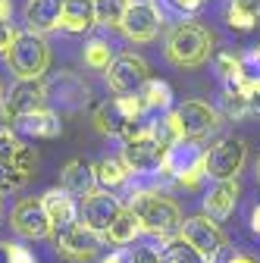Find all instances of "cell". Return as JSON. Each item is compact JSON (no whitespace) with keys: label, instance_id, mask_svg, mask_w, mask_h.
<instances>
[{"label":"cell","instance_id":"obj_1","mask_svg":"<svg viewBox=\"0 0 260 263\" xmlns=\"http://www.w3.org/2000/svg\"><path fill=\"white\" fill-rule=\"evenodd\" d=\"M125 207L138 216L141 232H147L154 238L179 235V229H182V213H179L176 201L170 194H163L160 188H135L128 194Z\"/></svg>","mask_w":260,"mask_h":263},{"label":"cell","instance_id":"obj_2","mask_svg":"<svg viewBox=\"0 0 260 263\" xmlns=\"http://www.w3.org/2000/svg\"><path fill=\"white\" fill-rule=\"evenodd\" d=\"M141 116H144V110L138 104V97H110V101L94 107V128L101 135L132 141L135 135H141L147 128L141 122Z\"/></svg>","mask_w":260,"mask_h":263},{"label":"cell","instance_id":"obj_3","mask_svg":"<svg viewBox=\"0 0 260 263\" xmlns=\"http://www.w3.org/2000/svg\"><path fill=\"white\" fill-rule=\"evenodd\" d=\"M210 53H213V38L198 22H179L166 38V60L182 66V69L204 66L210 60Z\"/></svg>","mask_w":260,"mask_h":263},{"label":"cell","instance_id":"obj_4","mask_svg":"<svg viewBox=\"0 0 260 263\" xmlns=\"http://www.w3.org/2000/svg\"><path fill=\"white\" fill-rule=\"evenodd\" d=\"M47 63H50L47 41L41 35H35V31H19L10 53H7L10 72L19 82H41V76L47 72Z\"/></svg>","mask_w":260,"mask_h":263},{"label":"cell","instance_id":"obj_5","mask_svg":"<svg viewBox=\"0 0 260 263\" xmlns=\"http://www.w3.org/2000/svg\"><path fill=\"white\" fill-rule=\"evenodd\" d=\"M248 160V144L235 135H226L216 144L204 147V163H207V179L213 182H229L238 179V173L245 170Z\"/></svg>","mask_w":260,"mask_h":263},{"label":"cell","instance_id":"obj_6","mask_svg":"<svg viewBox=\"0 0 260 263\" xmlns=\"http://www.w3.org/2000/svg\"><path fill=\"white\" fill-rule=\"evenodd\" d=\"M170 147L160 144L154 135H151V125L135 135L132 141H122V163L128 166L132 176H160V166H163Z\"/></svg>","mask_w":260,"mask_h":263},{"label":"cell","instance_id":"obj_7","mask_svg":"<svg viewBox=\"0 0 260 263\" xmlns=\"http://www.w3.org/2000/svg\"><path fill=\"white\" fill-rule=\"evenodd\" d=\"M125 210V204L116 197V191H107V188H97L91 194H85L79 201V222L85 229H91L94 235H107V229L116 222V216Z\"/></svg>","mask_w":260,"mask_h":263},{"label":"cell","instance_id":"obj_8","mask_svg":"<svg viewBox=\"0 0 260 263\" xmlns=\"http://www.w3.org/2000/svg\"><path fill=\"white\" fill-rule=\"evenodd\" d=\"M151 82V66L138 53H119L113 57L107 69V85L116 97H138V91Z\"/></svg>","mask_w":260,"mask_h":263},{"label":"cell","instance_id":"obj_9","mask_svg":"<svg viewBox=\"0 0 260 263\" xmlns=\"http://www.w3.org/2000/svg\"><path fill=\"white\" fill-rule=\"evenodd\" d=\"M179 235L198 251L207 263H216L219 257H222V251H226V235H222V229H219V222H213L210 216H188L185 222H182V229H179Z\"/></svg>","mask_w":260,"mask_h":263},{"label":"cell","instance_id":"obj_10","mask_svg":"<svg viewBox=\"0 0 260 263\" xmlns=\"http://www.w3.org/2000/svg\"><path fill=\"white\" fill-rule=\"evenodd\" d=\"M160 25H163V16H160V10L151 4V0H132L128 10H125V16H122V22H119L122 35L128 41H135V44L154 41Z\"/></svg>","mask_w":260,"mask_h":263},{"label":"cell","instance_id":"obj_11","mask_svg":"<svg viewBox=\"0 0 260 263\" xmlns=\"http://www.w3.org/2000/svg\"><path fill=\"white\" fill-rule=\"evenodd\" d=\"M53 245L57 251L72 260V263H85V260H94L97 251H101V235H94L91 229H85L82 222H72V226H63L53 232Z\"/></svg>","mask_w":260,"mask_h":263},{"label":"cell","instance_id":"obj_12","mask_svg":"<svg viewBox=\"0 0 260 263\" xmlns=\"http://www.w3.org/2000/svg\"><path fill=\"white\" fill-rule=\"evenodd\" d=\"M44 104H47V85L44 82H16L10 97H7V104L0 107V113H4V119L16 122L22 116L44 110Z\"/></svg>","mask_w":260,"mask_h":263},{"label":"cell","instance_id":"obj_13","mask_svg":"<svg viewBox=\"0 0 260 263\" xmlns=\"http://www.w3.org/2000/svg\"><path fill=\"white\" fill-rule=\"evenodd\" d=\"M13 232L19 238H28V241H38V238H50L53 235V226L41 207V201H35V197H25V201H19L13 207Z\"/></svg>","mask_w":260,"mask_h":263},{"label":"cell","instance_id":"obj_14","mask_svg":"<svg viewBox=\"0 0 260 263\" xmlns=\"http://www.w3.org/2000/svg\"><path fill=\"white\" fill-rule=\"evenodd\" d=\"M176 113L182 119V132L188 141H201L204 135H210V132H216L222 125L219 110L204 101H185L182 107H176Z\"/></svg>","mask_w":260,"mask_h":263},{"label":"cell","instance_id":"obj_15","mask_svg":"<svg viewBox=\"0 0 260 263\" xmlns=\"http://www.w3.org/2000/svg\"><path fill=\"white\" fill-rule=\"evenodd\" d=\"M38 201H41V207H44V213H47V219H50V226H53V232H57V229H63V226L79 222V204H76V197H72L69 191H63V188H47Z\"/></svg>","mask_w":260,"mask_h":263},{"label":"cell","instance_id":"obj_16","mask_svg":"<svg viewBox=\"0 0 260 263\" xmlns=\"http://www.w3.org/2000/svg\"><path fill=\"white\" fill-rule=\"evenodd\" d=\"M238 194H242L238 179L216 182V185L204 194V216H210L213 222L229 219V216H232V210H235V204H238Z\"/></svg>","mask_w":260,"mask_h":263},{"label":"cell","instance_id":"obj_17","mask_svg":"<svg viewBox=\"0 0 260 263\" xmlns=\"http://www.w3.org/2000/svg\"><path fill=\"white\" fill-rule=\"evenodd\" d=\"M60 13H63V0H28L22 16H25V31L35 35H47V31L60 28Z\"/></svg>","mask_w":260,"mask_h":263},{"label":"cell","instance_id":"obj_18","mask_svg":"<svg viewBox=\"0 0 260 263\" xmlns=\"http://www.w3.org/2000/svg\"><path fill=\"white\" fill-rule=\"evenodd\" d=\"M97 25L94 16V0H63V13H60V28L69 35H85Z\"/></svg>","mask_w":260,"mask_h":263},{"label":"cell","instance_id":"obj_19","mask_svg":"<svg viewBox=\"0 0 260 263\" xmlns=\"http://www.w3.org/2000/svg\"><path fill=\"white\" fill-rule=\"evenodd\" d=\"M63 191H69L72 197H85V194L97 191L94 163H88V160H69L66 170H63Z\"/></svg>","mask_w":260,"mask_h":263},{"label":"cell","instance_id":"obj_20","mask_svg":"<svg viewBox=\"0 0 260 263\" xmlns=\"http://www.w3.org/2000/svg\"><path fill=\"white\" fill-rule=\"evenodd\" d=\"M47 101H60V107L79 110L88 101V88L72 76V72H60V79L47 88Z\"/></svg>","mask_w":260,"mask_h":263},{"label":"cell","instance_id":"obj_21","mask_svg":"<svg viewBox=\"0 0 260 263\" xmlns=\"http://www.w3.org/2000/svg\"><path fill=\"white\" fill-rule=\"evenodd\" d=\"M226 25L235 31H251L260 25V0H226Z\"/></svg>","mask_w":260,"mask_h":263},{"label":"cell","instance_id":"obj_22","mask_svg":"<svg viewBox=\"0 0 260 263\" xmlns=\"http://www.w3.org/2000/svg\"><path fill=\"white\" fill-rule=\"evenodd\" d=\"M16 128L25 132V135H31V138H57L60 135V116L44 107L38 113H31V116L16 119Z\"/></svg>","mask_w":260,"mask_h":263},{"label":"cell","instance_id":"obj_23","mask_svg":"<svg viewBox=\"0 0 260 263\" xmlns=\"http://www.w3.org/2000/svg\"><path fill=\"white\" fill-rule=\"evenodd\" d=\"M94 173H97V185L107 188V191H116V188L128 185V179H132L122 157H104L101 163H94Z\"/></svg>","mask_w":260,"mask_h":263},{"label":"cell","instance_id":"obj_24","mask_svg":"<svg viewBox=\"0 0 260 263\" xmlns=\"http://www.w3.org/2000/svg\"><path fill=\"white\" fill-rule=\"evenodd\" d=\"M138 235H141V222H138V216H135L132 210L125 207V210L116 216V222L107 229L104 241H110V245H116V248H125V245H132Z\"/></svg>","mask_w":260,"mask_h":263},{"label":"cell","instance_id":"obj_25","mask_svg":"<svg viewBox=\"0 0 260 263\" xmlns=\"http://www.w3.org/2000/svg\"><path fill=\"white\" fill-rule=\"evenodd\" d=\"M138 104H141V110L144 113H151V110H173V88L166 85V82H160V79H151L141 91H138Z\"/></svg>","mask_w":260,"mask_h":263},{"label":"cell","instance_id":"obj_26","mask_svg":"<svg viewBox=\"0 0 260 263\" xmlns=\"http://www.w3.org/2000/svg\"><path fill=\"white\" fill-rule=\"evenodd\" d=\"M160 260L163 263H207L198 251H194L182 235H170V238H163L160 241Z\"/></svg>","mask_w":260,"mask_h":263},{"label":"cell","instance_id":"obj_27","mask_svg":"<svg viewBox=\"0 0 260 263\" xmlns=\"http://www.w3.org/2000/svg\"><path fill=\"white\" fill-rule=\"evenodd\" d=\"M82 60H85L88 69H94V72H107L110 63H113V50H110V44H107L104 38H91V41L85 44V50H82Z\"/></svg>","mask_w":260,"mask_h":263},{"label":"cell","instance_id":"obj_28","mask_svg":"<svg viewBox=\"0 0 260 263\" xmlns=\"http://www.w3.org/2000/svg\"><path fill=\"white\" fill-rule=\"evenodd\" d=\"M128 4L132 0H94V16H97V25H119Z\"/></svg>","mask_w":260,"mask_h":263},{"label":"cell","instance_id":"obj_29","mask_svg":"<svg viewBox=\"0 0 260 263\" xmlns=\"http://www.w3.org/2000/svg\"><path fill=\"white\" fill-rule=\"evenodd\" d=\"M248 113H251L248 97L238 94V91H232V88H226L222 97H219V116H222V119H242V116H248Z\"/></svg>","mask_w":260,"mask_h":263},{"label":"cell","instance_id":"obj_30","mask_svg":"<svg viewBox=\"0 0 260 263\" xmlns=\"http://www.w3.org/2000/svg\"><path fill=\"white\" fill-rule=\"evenodd\" d=\"M19 151H22V141L10 132V125H0V163H7V166H16Z\"/></svg>","mask_w":260,"mask_h":263},{"label":"cell","instance_id":"obj_31","mask_svg":"<svg viewBox=\"0 0 260 263\" xmlns=\"http://www.w3.org/2000/svg\"><path fill=\"white\" fill-rule=\"evenodd\" d=\"M28 182V176H22L16 166H7V163H0V191H16Z\"/></svg>","mask_w":260,"mask_h":263},{"label":"cell","instance_id":"obj_32","mask_svg":"<svg viewBox=\"0 0 260 263\" xmlns=\"http://www.w3.org/2000/svg\"><path fill=\"white\" fill-rule=\"evenodd\" d=\"M128 263H163V260H160V251L154 245H138L128 251Z\"/></svg>","mask_w":260,"mask_h":263},{"label":"cell","instance_id":"obj_33","mask_svg":"<svg viewBox=\"0 0 260 263\" xmlns=\"http://www.w3.org/2000/svg\"><path fill=\"white\" fill-rule=\"evenodd\" d=\"M242 66H245V72H248L251 79H260V44L242 53Z\"/></svg>","mask_w":260,"mask_h":263},{"label":"cell","instance_id":"obj_34","mask_svg":"<svg viewBox=\"0 0 260 263\" xmlns=\"http://www.w3.org/2000/svg\"><path fill=\"white\" fill-rule=\"evenodd\" d=\"M7 254H10V263H38L35 254H31L25 245H19V241H7Z\"/></svg>","mask_w":260,"mask_h":263},{"label":"cell","instance_id":"obj_35","mask_svg":"<svg viewBox=\"0 0 260 263\" xmlns=\"http://www.w3.org/2000/svg\"><path fill=\"white\" fill-rule=\"evenodd\" d=\"M16 35L19 31L13 28V22H7V19H0V53H10V47H13V41H16Z\"/></svg>","mask_w":260,"mask_h":263},{"label":"cell","instance_id":"obj_36","mask_svg":"<svg viewBox=\"0 0 260 263\" xmlns=\"http://www.w3.org/2000/svg\"><path fill=\"white\" fill-rule=\"evenodd\" d=\"M248 107H251V113H257V116H260V79H254V82H251V91H248Z\"/></svg>","mask_w":260,"mask_h":263},{"label":"cell","instance_id":"obj_37","mask_svg":"<svg viewBox=\"0 0 260 263\" xmlns=\"http://www.w3.org/2000/svg\"><path fill=\"white\" fill-rule=\"evenodd\" d=\"M170 4H173L176 10H182V13H194V10H201L204 0H170Z\"/></svg>","mask_w":260,"mask_h":263},{"label":"cell","instance_id":"obj_38","mask_svg":"<svg viewBox=\"0 0 260 263\" xmlns=\"http://www.w3.org/2000/svg\"><path fill=\"white\" fill-rule=\"evenodd\" d=\"M101 263H128V251H113V254L104 257Z\"/></svg>","mask_w":260,"mask_h":263},{"label":"cell","instance_id":"obj_39","mask_svg":"<svg viewBox=\"0 0 260 263\" xmlns=\"http://www.w3.org/2000/svg\"><path fill=\"white\" fill-rule=\"evenodd\" d=\"M226 263H260V260H254L251 254H229V257H226Z\"/></svg>","mask_w":260,"mask_h":263},{"label":"cell","instance_id":"obj_40","mask_svg":"<svg viewBox=\"0 0 260 263\" xmlns=\"http://www.w3.org/2000/svg\"><path fill=\"white\" fill-rule=\"evenodd\" d=\"M251 232H254V235H260V204L251 210Z\"/></svg>","mask_w":260,"mask_h":263},{"label":"cell","instance_id":"obj_41","mask_svg":"<svg viewBox=\"0 0 260 263\" xmlns=\"http://www.w3.org/2000/svg\"><path fill=\"white\" fill-rule=\"evenodd\" d=\"M10 16H13V0H0V19L10 22Z\"/></svg>","mask_w":260,"mask_h":263},{"label":"cell","instance_id":"obj_42","mask_svg":"<svg viewBox=\"0 0 260 263\" xmlns=\"http://www.w3.org/2000/svg\"><path fill=\"white\" fill-rule=\"evenodd\" d=\"M0 263H10V254H7V241H0Z\"/></svg>","mask_w":260,"mask_h":263},{"label":"cell","instance_id":"obj_43","mask_svg":"<svg viewBox=\"0 0 260 263\" xmlns=\"http://www.w3.org/2000/svg\"><path fill=\"white\" fill-rule=\"evenodd\" d=\"M7 104V91H4V82H0V107Z\"/></svg>","mask_w":260,"mask_h":263},{"label":"cell","instance_id":"obj_44","mask_svg":"<svg viewBox=\"0 0 260 263\" xmlns=\"http://www.w3.org/2000/svg\"><path fill=\"white\" fill-rule=\"evenodd\" d=\"M254 176H257V185H260V157H257V166H254Z\"/></svg>","mask_w":260,"mask_h":263},{"label":"cell","instance_id":"obj_45","mask_svg":"<svg viewBox=\"0 0 260 263\" xmlns=\"http://www.w3.org/2000/svg\"><path fill=\"white\" fill-rule=\"evenodd\" d=\"M0 194H4V191H0ZM0 222H4V207H0Z\"/></svg>","mask_w":260,"mask_h":263}]
</instances>
